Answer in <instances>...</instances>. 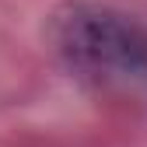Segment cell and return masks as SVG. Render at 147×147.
<instances>
[{"mask_svg": "<svg viewBox=\"0 0 147 147\" xmlns=\"http://www.w3.org/2000/svg\"><path fill=\"white\" fill-rule=\"evenodd\" d=\"M53 46L60 60L95 84H147V32L116 7L70 0L53 14Z\"/></svg>", "mask_w": 147, "mask_h": 147, "instance_id": "obj_1", "label": "cell"}]
</instances>
